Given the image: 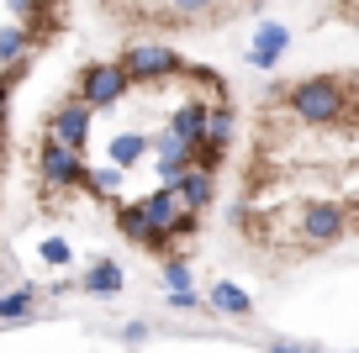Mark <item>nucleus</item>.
I'll list each match as a JSON object with an SVG mask.
<instances>
[{
	"instance_id": "21",
	"label": "nucleus",
	"mask_w": 359,
	"mask_h": 353,
	"mask_svg": "<svg viewBox=\"0 0 359 353\" xmlns=\"http://www.w3.org/2000/svg\"><path fill=\"white\" fill-rule=\"evenodd\" d=\"M37 258H43L48 269H69L74 264V248H69V237H43V243H37Z\"/></svg>"
},
{
	"instance_id": "18",
	"label": "nucleus",
	"mask_w": 359,
	"mask_h": 353,
	"mask_svg": "<svg viewBox=\"0 0 359 353\" xmlns=\"http://www.w3.org/2000/svg\"><path fill=\"white\" fill-rule=\"evenodd\" d=\"M122 185H127L122 169L101 164V169H85V185H79V190H90V195H101V200H116V190H122Z\"/></svg>"
},
{
	"instance_id": "23",
	"label": "nucleus",
	"mask_w": 359,
	"mask_h": 353,
	"mask_svg": "<svg viewBox=\"0 0 359 353\" xmlns=\"http://www.w3.org/2000/svg\"><path fill=\"white\" fill-rule=\"evenodd\" d=\"M164 300L175 311H201V296H196V290H180V296H164Z\"/></svg>"
},
{
	"instance_id": "10",
	"label": "nucleus",
	"mask_w": 359,
	"mask_h": 353,
	"mask_svg": "<svg viewBox=\"0 0 359 353\" xmlns=\"http://www.w3.org/2000/svg\"><path fill=\"white\" fill-rule=\"evenodd\" d=\"M201 306L212 311V317H233V321H248V317H254V300H248V290L233 285V279H212V290L201 296Z\"/></svg>"
},
{
	"instance_id": "22",
	"label": "nucleus",
	"mask_w": 359,
	"mask_h": 353,
	"mask_svg": "<svg viewBox=\"0 0 359 353\" xmlns=\"http://www.w3.org/2000/svg\"><path fill=\"white\" fill-rule=\"evenodd\" d=\"M180 290H196V279H191V264L169 258V264H164V296H180Z\"/></svg>"
},
{
	"instance_id": "2",
	"label": "nucleus",
	"mask_w": 359,
	"mask_h": 353,
	"mask_svg": "<svg viewBox=\"0 0 359 353\" xmlns=\"http://www.w3.org/2000/svg\"><path fill=\"white\" fill-rule=\"evenodd\" d=\"M285 116L302 127H354V79L348 74H312L285 90Z\"/></svg>"
},
{
	"instance_id": "8",
	"label": "nucleus",
	"mask_w": 359,
	"mask_h": 353,
	"mask_svg": "<svg viewBox=\"0 0 359 353\" xmlns=\"http://www.w3.org/2000/svg\"><path fill=\"white\" fill-rule=\"evenodd\" d=\"M90 116H95V111H85L74 95H69L64 106H53V116H48V132H43V137H53V143H64V148H74V153H85V143H90Z\"/></svg>"
},
{
	"instance_id": "26",
	"label": "nucleus",
	"mask_w": 359,
	"mask_h": 353,
	"mask_svg": "<svg viewBox=\"0 0 359 353\" xmlns=\"http://www.w3.org/2000/svg\"><path fill=\"white\" fill-rule=\"evenodd\" d=\"M222 6H243V0H222Z\"/></svg>"
},
{
	"instance_id": "25",
	"label": "nucleus",
	"mask_w": 359,
	"mask_h": 353,
	"mask_svg": "<svg viewBox=\"0 0 359 353\" xmlns=\"http://www.w3.org/2000/svg\"><path fill=\"white\" fill-rule=\"evenodd\" d=\"M269 353H306V342H291V338H269Z\"/></svg>"
},
{
	"instance_id": "15",
	"label": "nucleus",
	"mask_w": 359,
	"mask_h": 353,
	"mask_svg": "<svg viewBox=\"0 0 359 353\" xmlns=\"http://www.w3.org/2000/svg\"><path fill=\"white\" fill-rule=\"evenodd\" d=\"M27 53H32V32H27V27H16V22H6V27H0V69L22 64Z\"/></svg>"
},
{
	"instance_id": "7",
	"label": "nucleus",
	"mask_w": 359,
	"mask_h": 353,
	"mask_svg": "<svg viewBox=\"0 0 359 353\" xmlns=\"http://www.w3.org/2000/svg\"><path fill=\"white\" fill-rule=\"evenodd\" d=\"M169 195H175L180 200V211H191V216H201V211L206 206H212V200H217V174H212V169H201V164H185V169H180V174L175 179H169Z\"/></svg>"
},
{
	"instance_id": "11",
	"label": "nucleus",
	"mask_w": 359,
	"mask_h": 353,
	"mask_svg": "<svg viewBox=\"0 0 359 353\" xmlns=\"http://www.w3.org/2000/svg\"><path fill=\"white\" fill-rule=\"evenodd\" d=\"M206 106H212V100H201V95H185L180 100L175 111H169V122H164V132H175L180 143H201V122H206Z\"/></svg>"
},
{
	"instance_id": "3",
	"label": "nucleus",
	"mask_w": 359,
	"mask_h": 353,
	"mask_svg": "<svg viewBox=\"0 0 359 353\" xmlns=\"http://www.w3.org/2000/svg\"><path fill=\"white\" fill-rule=\"evenodd\" d=\"M122 74H127V85H143V90H154V85H169V79H185V58L175 53V48H164V43H133L122 58Z\"/></svg>"
},
{
	"instance_id": "6",
	"label": "nucleus",
	"mask_w": 359,
	"mask_h": 353,
	"mask_svg": "<svg viewBox=\"0 0 359 353\" xmlns=\"http://www.w3.org/2000/svg\"><path fill=\"white\" fill-rule=\"evenodd\" d=\"M85 169H90L85 153L53 143V137L37 143V179H43V190H79V185H85Z\"/></svg>"
},
{
	"instance_id": "27",
	"label": "nucleus",
	"mask_w": 359,
	"mask_h": 353,
	"mask_svg": "<svg viewBox=\"0 0 359 353\" xmlns=\"http://www.w3.org/2000/svg\"><path fill=\"white\" fill-rule=\"evenodd\" d=\"M306 353H323V348H306Z\"/></svg>"
},
{
	"instance_id": "1",
	"label": "nucleus",
	"mask_w": 359,
	"mask_h": 353,
	"mask_svg": "<svg viewBox=\"0 0 359 353\" xmlns=\"http://www.w3.org/2000/svg\"><path fill=\"white\" fill-rule=\"evenodd\" d=\"M264 227H269V237L285 243L291 254H317V248H333L354 232V200L312 195V200H296L291 211H275Z\"/></svg>"
},
{
	"instance_id": "12",
	"label": "nucleus",
	"mask_w": 359,
	"mask_h": 353,
	"mask_svg": "<svg viewBox=\"0 0 359 353\" xmlns=\"http://www.w3.org/2000/svg\"><path fill=\"white\" fill-rule=\"evenodd\" d=\"M122 285H127V275H122V264H116V258H95V264L74 279V290H90V296H116Z\"/></svg>"
},
{
	"instance_id": "13",
	"label": "nucleus",
	"mask_w": 359,
	"mask_h": 353,
	"mask_svg": "<svg viewBox=\"0 0 359 353\" xmlns=\"http://www.w3.org/2000/svg\"><path fill=\"white\" fill-rule=\"evenodd\" d=\"M37 306V285H16V290H0V327H27Z\"/></svg>"
},
{
	"instance_id": "20",
	"label": "nucleus",
	"mask_w": 359,
	"mask_h": 353,
	"mask_svg": "<svg viewBox=\"0 0 359 353\" xmlns=\"http://www.w3.org/2000/svg\"><path fill=\"white\" fill-rule=\"evenodd\" d=\"M27 74V58L22 64H11V69H0V148H6V116H11V90H16V79Z\"/></svg>"
},
{
	"instance_id": "4",
	"label": "nucleus",
	"mask_w": 359,
	"mask_h": 353,
	"mask_svg": "<svg viewBox=\"0 0 359 353\" xmlns=\"http://www.w3.org/2000/svg\"><path fill=\"white\" fill-rule=\"evenodd\" d=\"M137 211H143V227H148V248H169V243H185L196 232V216L191 211H180V200L169 195L164 185L148 190L143 200H137Z\"/></svg>"
},
{
	"instance_id": "5",
	"label": "nucleus",
	"mask_w": 359,
	"mask_h": 353,
	"mask_svg": "<svg viewBox=\"0 0 359 353\" xmlns=\"http://www.w3.org/2000/svg\"><path fill=\"white\" fill-rule=\"evenodd\" d=\"M127 74H122V64H85L79 69V79H74V100L85 111H111V106H122L127 100Z\"/></svg>"
},
{
	"instance_id": "9",
	"label": "nucleus",
	"mask_w": 359,
	"mask_h": 353,
	"mask_svg": "<svg viewBox=\"0 0 359 353\" xmlns=\"http://www.w3.org/2000/svg\"><path fill=\"white\" fill-rule=\"evenodd\" d=\"M285 48H291V27L285 22H259L254 43H248V64H254L259 74H269V69L285 58Z\"/></svg>"
},
{
	"instance_id": "24",
	"label": "nucleus",
	"mask_w": 359,
	"mask_h": 353,
	"mask_svg": "<svg viewBox=\"0 0 359 353\" xmlns=\"http://www.w3.org/2000/svg\"><path fill=\"white\" fill-rule=\"evenodd\" d=\"M143 338H148V327H143V321H127V327H122V342H127V348H137Z\"/></svg>"
},
{
	"instance_id": "16",
	"label": "nucleus",
	"mask_w": 359,
	"mask_h": 353,
	"mask_svg": "<svg viewBox=\"0 0 359 353\" xmlns=\"http://www.w3.org/2000/svg\"><path fill=\"white\" fill-rule=\"evenodd\" d=\"M217 0H158V16H169V27H191L201 16H212Z\"/></svg>"
},
{
	"instance_id": "19",
	"label": "nucleus",
	"mask_w": 359,
	"mask_h": 353,
	"mask_svg": "<svg viewBox=\"0 0 359 353\" xmlns=\"http://www.w3.org/2000/svg\"><path fill=\"white\" fill-rule=\"evenodd\" d=\"M116 232H122L127 243L148 248V227H143V211H137V200H133V206H116Z\"/></svg>"
},
{
	"instance_id": "14",
	"label": "nucleus",
	"mask_w": 359,
	"mask_h": 353,
	"mask_svg": "<svg viewBox=\"0 0 359 353\" xmlns=\"http://www.w3.org/2000/svg\"><path fill=\"white\" fill-rule=\"evenodd\" d=\"M148 158V132H116L111 143H106V164L111 169H133V164H143Z\"/></svg>"
},
{
	"instance_id": "28",
	"label": "nucleus",
	"mask_w": 359,
	"mask_h": 353,
	"mask_svg": "<svg viewBox=\"0 0 359 353\" xmlns=\"http://www.w3.org/2000/svg\"><path fill=\"white\" fill-rule=\"evenodd\" d=\"M0 290H6V279H0Z\"/></svg>"
},
{
	"instance_id": "17",
	"label": "nucleus",
	"mask_w": 359,
	"mask_h": 353,
	"mask_svg": "<svg viewBox=\"0 0 359 353\" xmlns=\"http://www.w3.org/2000/svg\"><path fill=\"white\" fill-rule=\"evenodd\" d=\"M16 16V27H37V32H48L53 27V0H6Z\"/></svg>"
}]
</instances>
